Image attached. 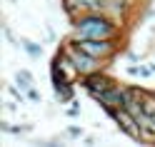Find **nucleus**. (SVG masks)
Segmentation results:
<instances>
[{
	"label": "nucleus",
	"instance_id": "4468645a",
	"mask_svg": "<svg viewBox=\"0 0 155 147\" xmlns=\"http://www.w3.org/2000/svg\"><path fill=\"white\" fill-rule=\"evenodd\" d=\"M148 67H150V72H153V75H155V62H150V65H148Z\"/></svg>",
	"mask_w": 155,
	"mask_h": 147
},
{
	"label": "nucleus",
	"instance_id": "9d476101",
	"mask_svg": "<svg viewBox=\"0 0 155 147\" xmlns=\"http://www.w3.org/2000/svg\"><path fill=\"white\" fill-rule=\"evenodd\" d=\"M143 112L155 115V92H145L143 95Z\"/></svg>",
	"mask_w": 155,
	"mask_h": 147
},
{
	"label": "nucleus",
	"instance_id": "0eeeda50",
	"mask_svg": "<svg viewBox=\"0 0 155 147\" xmlns=\"http://www.w3.org/2000/svg\"><path fill=\"white\" fill-rule=\"evenodd\" d=\"M55 100H58V102H70V100H73V82L55 85Z\"/></svg>",
	"mask_w": 155,
	"mask_h": 147
},
{
	"label": "nucleus",
	"instance_id": "6e6552de",
	"mask_svg": "<svg viewBox=\"0 0 155 147\" xmlns=\"http://www.w3.org/2000/svg\"><path fill=\"white\" fill-rule=\"evenodd\" d=\"M20 47H23L30 57H40V55H43V47L38 45V43H33V40H28V37H20Z\"/></svg>",
	"mask_w": 155,
	"mask_h": 147
},
{
	"label": "nucleus",
	"instance_id": "f8f14e48",
	"mask_svg": "<svg viewBox=\"0 0 155 147\" xmlns=\"http://www.w3.org/2000/svg\"><path fill=\"white\" fill-rule=\"evenodd\" d=\"M68 135L70 137H83V130L80 127H68Z\"/></svg>",
	"mask_w": 155,
	"mask_h": 147
},
{
	"label": "nucleus",
	"instance_id": "f257e3e1",
	"mask_svg": "<svg viewBox=\"0 0 155 147\" xmlns=\"http://www.w3.org/2000/svg\"><path fill=\"white\" fill-rule=\"evenodd\" d=\"M120 25L108 13H80L73 18V37H118Z\"/></svg>",
	"mask_w": 155,
	"mask_h": 147
},
{
	"label": "nucleus",
	"instance_id": "9b49d317",
	"mask_svg": "<svg viewBox=\"0 0 155 147\" xmlns=\"http://www.w3.org/2000/svg\"><path fill=\"white\" fill-rule=\"evenodd\" d=\"M8 92H10V95L15 97V100H18V102H23V100H25V95H23L20 90H18V87H15V85H8Z\"/></svg>",
	"mask_w": 155,
	"mask_h": 147
},
{
	"label": "nucleus",
	"instance_id": "39448f33",
	"mask_svg": "<svg viewBox=\"0 0 155 147\" xmlns=\"http://www.w3.org/2000/svg\"><path fill=\"white\" fill-rule=\"evenodd\" d=\"M80 80H83V87H85L90 95L105 92V90H110V87L115 85V80H113V77H108L103 70H95V72H90V75H83Z\"/></svg>",
	"mask_w": 155,
	"mask_h": 147
},
{
	"label": "nucleus",
	"instance_id": "20e7f679",
	"mask_svg": "<svg viewBox=\"0 0 155 147\" xmlns=\"http://www.w3.org/2000/svg\"><path fill=\"white\" fill-rule=\"evenodd\" d=\"M93 100H98L105 110H108L110 115L115 110H120V107H125V95H123V85H113L110 90H105V92H98V95H93Z\"/></svg>",
	"mask_w": 155,
	"mask_h": 147
},
{
	"label": "nucleus",
	"instance_id": "f03ea898",
	"mask_svg": "<svg viewBox=\"0 0 155 147\" xmlns=\"http://www.w3.org/2000/svg\"><path fill=\"white\" fill-rule=\"evenodd\" d=\"M73 43L80 47V50H85L88 55L98 57V60H103V62L113 60V57L118 55V50H120V45H118L115 37H80V40L73 37Z\"/></svg>",
	"mask_w": 155,
	"mask_h": 147
},
{
	"label": "nucleus",
	"instance_id": "1a4fd4ad",
	"mask_svg": "<svg viewBox=\"0 0 155 147\" xmlns=\"http://www.w3.org/2000/svg\"><path fill=\"white\" fill-rule=\"evenodd\" d=\"M15 77H18V82H20L23 90H30V87H33V75L28 72V70H18Z\"/></svg>",
	"mask_w": 155,
	"mask_h": 147
},
{
	"label": "nucleus",
	"instance_id": "ddd939ff",
	"mask_svg": "<svg viewBox=\"0 0 155 147\" xmlns=\"http://www.w3.org/2000/svg\"><path fill=\"white\" fill-rule=\"evenodd\" d=\"M28 97H30L33 102H40V92H38V90H33V87L28 90Z\"/></svg>",
	"mask_w": 155,
	"mask_h": 147
},
{
	"label": "nucleus",
	"instance_id": "7ed1b4c3",
	"mask_svg": "<svg viewBox=\"0 0 155 147\" xmlns=\"http://www.w3.org/2000/svg\"><path fill=\"white\" fill-rule=\"evenodd\" d=\"M65 53L70 55V60L75 62V67H78V72H80V77L83 75H90V72H95V70H103V60H98V57H93V55H88L85 50H80L75 43H70L65 47Z\"/></svg>",
	"mask_w": 155,
	"mask_h": 147
},
{
	"label": "nucleus",
	"instance_id": "423d86ee",
	"mask_svg": "<svg viewBox=\"0 0 155 147\" xmlns=\"http://www.w3.org/2000/svg\"><path fill=\"white\" fill-rule=\"evenodd\" d=\"M113 117H115L118 127H120L125 135H130L133 140H140V122H138V117H135L130 110L120 107V110H115V112H113Z\"/></svg>",
	"mask_w": 155,
	"mask_h": 147
}]
</instances>
